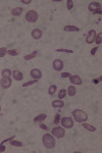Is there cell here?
I'll list each match as a JSON object with an SVG mask.
<instances>
[{
	"instance_id": "obj_9",
	"label": "cell",
	"mask_w": 102,
	"mask_h": 153,
	"mask_svg": "<svg viewBox=\"0 0 102 153\" xmlns=\"http://www.w3.org/2000/svg\"><path fill=\"white\" fill-rule=\"evenodd\" d=\"M30 75L33 78V80H39V79H41V76H42V72L40 70H38V69H34V70L31 71Z\"/></svg>"
},
{
	"instance_id": "obj_7",
	"label": "cell",
	"mask_w": 102,
	"mask_h": 153,
	"mask_svg": "<svg viewBox=\"0 0 102 153\" xmlns=\"http://www.w3.org/2000/svg\"><path fill=\"white\" fill-rule=\"evenodd\" d=\"M97 36V34H96V31L95 30H91L88 34V36H87V39H86V42L88 44H91L93 43V42L95 41V38Z\"/></svg>"
},
{
	"instance_id": "obj_27",
	"label": "cell",
	"mask_w": 102,
	"mask_h": 153,
	"mask_svg": "<svg viewBox=\"0 0 102 153\" xmlns=\"http://www.w3.org/2000/svg\"><path fill=\"white\" fill-rule=\"evenodd\" d=\"M7 54V49L5 47L0 48V57H4Z\"/></svg>"
},
{
	"instance_id": "obj_24",
	"label": "cell",
	"mask_w": 102,
	"mask_h": 153,
	"mask_svg": "<svg viewBox=\"0 0 102 153\" xmlns=\"http://www.w3.org/2000/svg\"><path fill=\"white\" fill-rule=\"evenodd\" d=\"M65 95H66V91H65V89H61V90H59V93H58V98L59 99H62V98H64L65 97Z\"/></svg>"
},
{
	"instance_id": "obj_38",
	"label": "cell",
	"mask_w": 102,
	"mask_h": 153,
	"mask_svg": "<svg viewBox=\"0 0 102 153\" xmlns=\"http://www.w3.org/2000/svg\"><path fill=\"white\" fill-rule=\"evenodd\" d=\"M101 81V78H99V79H96V80H94V81H93V82H94L95 84H97V83H99Z\"/></svg>"
},
{
	"instance_id": "obj_28",
	"label": "cell",
	"mask_w": 102,
	"mask_h": 153,
	"mask_svg": "<svg viewBox=\"0 0 102 153\" xmlns=\"http://www.w3.org/2000/svg\"><path fill=\"white\" fill-rule=\"evenodd\" d=\"M56 52H65V53H74V50H71V49H56Z\"/></svg>"
},
{
	"instance_id": "obj_25",
	"label": "cell",
	"mask_w": 102,
	"mask_h": 153,
	"mask_svg": "<svg viewBox=\"0 0 102 153\" xmlns=\"http://www.w3.org/2000/svg\"><path fill=\"white\" fill-rule=\"evenodd\" d=\"M10 144H11L12 146H16V147H23V143H22V142H20V141H15L14 139H13V140H11Z\"/></svg>"
},
{
	"instance_id": "obj_1",
	"label": "cell",
	"mask_w": 102,
	"mask_h": 153,
	"mask_svg": "<svg viewBox=\"0 0 102 153\" xmlns=\"http://www.w3.org/2000/svg\"><path fill=\"white\" fill-rule=\"evenodd\" d=\"M73 116H74V120L78 123H85L88 120L87 113L81 109H75L73 111Z\"/></svg>"
},
{
	"instance_id": "obj_20",
	"label": "cell",
	"mask_w": 102,
	"mask_h": 153,
	"mask_svg": "<svg viewBox=\"0 0 102 153\" xmlns=\"http://www.w3.org/2000/svg\"><path fill=\"white\" fill-rule=\"evenodd\" d=\"M66 93H67V94H69L70 96H75L76 93V88H75L74 86H70L69 89H67V91H66Z\"/></svg>"
},
{
	"instance_id": "obj_33",
	"label": "cell",
	"mask_w": 102,
	"mask_h": 153,
	"mask_svg": "<svg viewBox=\"0 0 102 153\" xmlns=\"http://www.w3.org/2000/svg\"><path fill=\"white\" fill-rule=\"evenodd\" d=\"M72 75L70 73H62L61 74V78H69V76H71Z\"/></svg>"
},
{
	"instance_id": "obj_29",
	"label": "cell",
	"mask_w": 102,
	"mask_h": 153,
	"mask_svg": "<svg viewBox=\"0 0 102 153\" xmlns=\"http://www.w3.org/2000/svg\"><path fill=\"white\" fill-rule=\"evenodd\" d=\"M7 54L10 55V56H16V55H19V52L16 50H8Z\"/></svg>"
},
{
	"instance_id": "obj_30",
	"label": "cell",
	"mask_w": 102,
	"mask_h": 153,
	"mask_svg": "<svg viewBox=\"0 0 102 153\" xmlns=\"http://www.w3.org/2000/svg\"><path fill=\"white\" fill-rule=\"evenodd\" d=\"M73 7H74V1H72V0H67V9L71 10Z\"/></svg>"
},
{
	"instance_id": "obj_3",
	"label": "cell",
	"mask_w": 102,
	"mask_h": 153,
	"mask_svg": "<svg viewBox=\"0 0 102 153\" xmlns=\"http://www.w3.org/2000/svg\"><path fill=\"white\" fill-rule=\"evenodd\" d=\"M51 133L53 134L54 137H56L57 139H60V138H63L64 135H65V131L63 128L61 127H55L52 129V131H51Z\"/></svg>"
},
{
	"instance_id": "obj_34",
	"label": "cell",
	"mask_w": 102,
	"mask_h": 153,
	"mask_svg": "<svg viewBox=\"0 0 102 153\" xmlns=\"http://www.w3.org/2000/svg\"><path fill=\"white\" fill-rule=\"evenodd\" d=\"M97 50H98V47H94V48L91 50V54H92V55H95L96 52H97Z\"/></svg>"
},
{
	"instance_id": "obj_15",
	"label": "cell",
	"mask_w": 102,
	"mask_h": 153,
	"mask_svg": "<svg viewBox=\"0 0 102 153\" xmlns=\"http://www.w3.org/2000/svg\"><path fill=\"white\" fill-rule=\"evenodd\" d=\"M12 74H13V78L15 81H22L24 79V76L20 71H14Z\"/></svg>"
},
{
	"instance_id": "obj_39",
	"label": "cell",
	"mask_w": 102,
	"mask_h": 153,
	"mask_svg": "<svg viewBox=\"0 0 102 153\" xmlns=\"http://www.w3.org/2000/svg\"><path fill=\"white\" fill-rule=\"evenodd\" d=\"M0 111H1V106H0Z\"/></svg>"
},
{
	"instance_id": "obj_18",
	"label": "cell",
	"mask_w": 102,
	"mask_h": 153,
	"mask_svg": "<svg viewBox=\"0 0 102 153\" xmlns=\"http://www.w3.org/2000/svg\"><path fill=\"white\" fill-rule=\"evenodd\" d=\"M46 117H47V115L46 114H39V115H37L35 118H34V122L35 123H41V122H43L44 120H46Z\"/></svg>"
},
{
	"instance_id": "obj_22",
	"label": "cell",
	"mask_w": 102,
	"mask_h": 153,
	"mask_svg": "<svg viewBox=\"0 0 102 153\" xmlns=\"http://www.w3.org/2000/svg\"><path fill=\"white\" fill-rule=\"evenodd\" d=\"M56 89H57L56 85H51V86L49 87V89H48V93H49V95H53L54 93H56Z\"/></svg>"
},
{
	"instance_id": "obj_6",
	"label": "cell",
	"mask_w": 102,
	"mask_h": 153,
	"mask_svg": "<svg viewBox=\"0 0 102 153\" xmlns=\"http://www.w3.org/2000/svg\"><path fill=\"white\" fill-rule=\"evenodd\" d=\"M89 10L92 11L93 13H101V4L98 2H91L88 6Z\"/></svg>"
},
{
	"instance_id": "obj_17",
	"label": "cell",
	"mask_w": 102,
	"mask_h": 153,
	"mask_svg": "<svg viewBox=\"0 0 102 153\" xmlns=\"http://www.w3.org/2000/svg\"><path fill=\"white\" fill-rule=\"evenodd\" d=\"M64 31L65 32H79L80 28L76 27V26H65L64 27Z\"/></svg>"
},
{
	"instance_id": "obj_37",
	"label": "cell",
	"mask_w": 102,
	"mask_h": 153,
	"mask_svg": "<svg viewBox=\"0 0 102 153\" xmlns=\"http://www.w3.org/2000/svg\"><path fill=\"white\" fill-rule=\"evenodd\" d=\"M22 2L25 3V4H29V3L32 2V0H22Z\"/></svg>"
},
{
	"instance_id": "obj_14",
	"label": "cell",
	"mask_w": 102,
	"mask_h": 153,
	"mask_svg": "<svg viewBox=\"0 0 102 153\" xmlns=\"http://www.w3.org/2000/svg\"><path fill=\"white\" fill-rule=\"evenodd\" d=\"M38 52L39 51L38 50H35V51H33L32 53H30V54H28V55H25V60H31V59H33V58H35L37 55H38Z\"/></svg>"
},
{
	"instance_id": "obj_35",
	"label": "cell",
	"mask_w": 102,
	"mask_h": 153,
	"mask_svg": "<svg viewBox=\"0 0 102 153\" xmlns=\"http://www.w3.org/2000/svg\"><path fill=\"white\" fill-rule=\"evenodd\" d=\"M39 126H40L41 129H43V130H45V131H46V130H48V128H47V127H46V125H44V124L40 123V125H39Z\"/></svg>"
},
{
	"instance_id": "obj_10",
	"label": "cell",
	"mask_w": 102,
	"mask_h": 153,
	"mask_svg": "<svg viewBox=\"0 0 102 153\" xmlns=\"http://www.w3.org/2000/svg\"><path fill=\"white\" fill-rule=\"evenodd\" d=\"M53 69L56 71V72H59L63 69V62L60 60V59H55L53 61Z\"/></svg>"
},
{
	"instance_id": "obj_32",
	"label": "cell",
	"mask_w": 102,
	"mask_h": 153,
	"mask_svg": "<svg viewBox=\"0 0 102 153\" xmlns=\"http://www.w3.org/2000/svg\"><path fill=\"white\" fill-rule=\"evenodd\" d=\"M15 138V136H11V137H9V138H7V139H5V140H3L2 142H1V144H4V143H6V142H10L11 140H13Z\"/></svg>"
},
{
	"instance_id": "obj_21",
	"label": "cell",
	"mask_w": 102,
	"mask_h": 153,
	"mask_svg": "<svg viewBox=\"0 0 102 153\" xmlns=\"http://www.w3.org/2000/svg\"><path fill=\"white\" fill-rule=\"evenodd\" d=\"M1 75H2V78H9L10 75H11V71L8 70V69H5V70L2 71Z\"/></svg>"
},
{
	"instance_id": "obj_2",
	"label": "cell",
	"mask_w": 102,
	"mask_h": 153,
	"mask_svg": "<svg viewBox=\"0 0 102 153\" xmlns=\"http://www.w3.org/2000/svg\"><path fill=\"white\" fill-rule=\"evenodd\" d=\"M42 142H43L44 146L47 149H52L55 147V139L52 135L50 134H45L42 138Z\"/></svg>"
},
{
	"instance_id": "obj_4",
	"label": "cell",
	"mask_w": 102,
	"mask_h": 153,
	"mask_svg": "<svg viewBox=\"0 0 102 153\" xmlns=\"http://www.w3.org/2000/svg\"><path fill=\"white\" fill-rule=\"evenodd\" d=\"M26 20L29 23H35L38 20V13L35 10H29L26 13Z\"/></svg>"
},
{
	"instance_id": "obj_11",
	"label": "cell",
	"mask_w": 102,
	"mask_h": 153,
	"mask_svg": "<svg viewBox=\"0 0 102 153\" xmlns=\"http://www.w3.org/2000/svg\"><path fill=\"white\" fill-rule=\"evenodd\" d=\"M31 35H32L33 39L38 40V39H40L42 37V35H43V32H42V30H40V29H34L32 31V33H31Z\"/></svg>"
},
{
	"instance_id": "obj_13",
	"label": "cell",
	"mask_w": 102,
	"mask_h": 153,
	"mask_svg": "<svg viewBox=\"0 0 102 153\" xmlns=\"http://www.w3.org/2000/svg\"><path fill=\"white\" fill-rule=\"evenodd\" d=\"M63 106H64V102L61 101L60 99L52 101V107H54V108H62Z\"/></svg>"
},
{
	"instance_id": "obj_26",
	"label": "cell",
	"mask_w": 102,
	"mask_h": 153,
	"mask_svg": "<svg viewBox=\"0 0 102 153\" xmlns=\"http://www.w3.org/2000/svg\"><path fill=\"white\" fill-rule=\"evenodd\" d=\"M95 41H96V44H98V45L102 43V33H99L98 36H96Z\"/></svg>"
},
{
	"instance_id": "obj_16",
	"label": "cell",
	"mask_w": 102,
	"mask_h": 153,
	"mask_svg": "<svg viewBox=\"0 0 102 153\" xmlns=\"http://www.w3.org/2000/svg\"><path fill=\"white\" fill-rule=\"evenodd\" d=\"M23 11H24V9L22 7H15L11 10V14L14 15V16H19V15H21L23 13Z\"/></svg>"
},
{
	"instance_id": "obj_31",
	"label": "cell",
	"mask_w": 102,
	"mask_h": 153,
	"mask_svg": "<svg viewBox=\"0 0 102 153\" xmlns=\"http://www.w3.org/2000/svg\"><path fill=\"white\" fill-rule=\"evenodd\" d=\"M59 122H60V115H59V114H56L55 117H54V124H55V125H58Z\"/></svg>"
},
{
	"instance_id": "obj_8",
	"label": "cell",
	"mask_w": 102,
	"mask_h": 153,
	"mask_svg": "<svg viewBox=\"0 0 102 153\" xmlns=\"http://www.w3.org/2000/svg\"><path fill=\"white\" fill-rule=\"evenodd\" d=\"M0 86L3 89H8L11 86V80L10 78H2L0 81Z\"/></svg>"
},
{
	"instance_id": "obj_23",
	"label": "cell",
	"mask_w": 102,
	"mask_h": 153,
	"mask_svg": "<svg viewBox=\"0 0 102 153\" xmlns=\"http://www.w3.org/2000/svg\"><path fill=\"white\" fill-rule=\"evenodd\" d=\"M38 82V80H32V81H29V82H27V83H24L22 86L25 88V87H29V86H31V85H34V84H36Z\"/></svg>"
},
{
	"instance_id": "obj_5",
	"label": "cell",
	"mask_w": 102,
	"mask_h": 153,
	"mask_svg": "<svg viewBox=\"0 0 102 153\" xmlns=\"http://www.w3.org/2000/svg\"><path fill=\"white\" fill-rule=\"evenodd\" d=\"M61 126L65 129H71V128L74 127V120L70 116H65V117H62L61 120Z\"/></svg>"
},
{
	"instance_id": "obj_12",
	"label": "cell",
	"mask_w": 102,
	"mask_h": 153,
	"mask_svg": "<svg viewBox=\"0 0 102 153\" xmlns=\"http://www.w3.org/2000/svg\"><path fill=\"white\" fill-rule=\"evenodd\" d=\"M70 81L72 84L74 85H82V79H81V76H70Z\"/></svg>"
},
{
	"instance_id": "obj_19",
	"label": "cell",
	"mask_w": 102,
	"mask_h": 153,
	"mask_svg": "<svg viewBox=\"0 0 102 153\" xmlns=\"http://www.w3.org/2000/svg\"><path fill=\"white\" fill-rule=\"evenodd\" d=\"M82 126H83L86 130H88V131H90V132H95V131H96V128H95V127H93V126H91V125H89V124L83 123Z\"/></svg>"
},
{
	"instance_id": "obj_36",
	"label": "cell",
	"mask_w": 102,
	"mask_h": 153,
	"mask_svg": "<svg viewBox=\"0 0 102 153\" xmlns=\"http://www.w3.org/2000/svg\"><path fill=\"white\" fill-rule=\"evenodd\" d=\"M5 146L3 145V144H0V152H4L5 151Z\"/></svg>"
}]
</instances>
